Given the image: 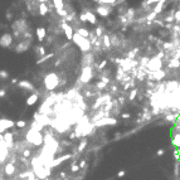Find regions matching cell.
Listing matches in <instances>:
<instances>
[{
    "instance_id": "cell-1",
    "label": "cell",
    "mask_w": 180,
    "mask_h": 180,
    "mask_svg": "<svg viewBox=\"0 0 180 180\" xmlns=\"http://www.w3.org/2000/svg\"><path fill=\"white\" fill-rule=\"evenodd\" d=\"M72 40L77 44V45H78L79 49H81L82 52H89V51H91V42H89L87 38H85V37L79 35L77 32L73 34V39H72Z\"/></svg>"
},
{
    "instance_id": "cell-2",
    "label": "cell",
    "mask_w": 180,
    "mask_h": 180,
    "mask_svg": "<svg viewBox=\"0 0 180 180\" xmlns=\"http://www.w3.org/2000/svg\"><path fill=\"white\" fill-rule=\"evenodd\" d=\"M27 140H28L29 142H32L33 145L39 146V145H42V142H43V136H42V134L39 131L32 129L28 132V135H27Z\"/></svg>"
},
{
    "instance_id": "cell-3",
    "label": "cell",
    "mask_w": 180,
    "mask_h": 180,
    "mask_svg": "<svg viewBox=\"0 0 180 180\" xmlns=\"http://www.w3.org/2000/svg\"><path fill=\"white\" fill-rule=\"evenodd\" d=\"M58 76L56 73H49V74H47L45 76V78H44V85H45V88L47 89H54L56 87L58 86Z\"/></svg>"
},
{
    "instance_id": "cell-4",
    "label": "cell",
    "mask_w": 180,
    "mask_h": 180,
    "mask_svg": "<svg viewBox=\"0 0 180 180\" xmlns=\"http://www.w3.org/2000/svg\"><path fill=\"white\" fill-rule=\"evenodd\" d=\"M163 67V62H161V57H154L151 59L147 61V64H146V68L150 71V72H155V71H159Z\"/></svg>"
},
{
    "instance_id": "cell-5",
    "label": "cell",
    "mask_w": 180,
    "mask_h": 180,
    "mask_svg": "<svg viewBox=\"0 0 180 180\" xmlns=\"http://www.w3.org/2000/svg\"><path fill=\"white\" fill-rule=\"evenodd\" d=\"M92 78V68L89 65H85L83 69H82V73H81V77H79V81L82 83H88Z\"/></svg>"
},
{
    "instance_id": "cell-6",
    "label": "cell",
    "mask_w": 180,
    "mask_h": 180,
    "mask_svg": "<svg viewBox=\"0 0 180 180\" xmlns=\"http://www.w3.org/2000/svg\"><path fill=\"white\" fill-rule=\"evenodd\" d=\"M13 43V38L9 33H5L0 37V47H4V48H8L10 47V44Z\"/></svg>"
},
{
    "instance_id": "cell-7",
    "label": "cell",
    "mask_w": 180,
    "mask_h": 180,
    "mask_svg": "<svg viewBox=\"0 0 180 180\" xmlns=\"http://www.w3.org/2000/svg\"><path fill=\"white\" fill-rule=\"evenodd\" d=\"M15 123L13 121H10V120H5V118H3V120H0V134L1 132H4L7 129H10V127H13Z\"/></svg>"
},
{
    "instance_id": "cell-8",
    "label": "cell",
    "mask_w": 180,
    "mask_h": 180,
    "mask_svg": "<svg viewBox=\"0 0 180 180\" xmlns=\"http://www.w3.org/2000/svg\"><path fill=\"white\" fill-rule=\"evenodd\" d=\"M62 28H63L65 35H67V39L72 40V39H73V34H74V33H73L72 27H71L69 24H67V23H63V24H62Z\"/></svg>"
},
{
    "instance_id": "cell-9",
    "label": "cell",
    "mask_w": 180,
    "mask_h": 180,
    "mask_svg": "<svg viewBox=\"0 0 180 180\" xmlns=\"http://www.w3.org/2000/svg\"><path fill=\"white\" fill-rule=\"evenodd\" d=\"M166 76V73L163 71V69H159V71H155V72H150V78L155 79V81H160L163 79Z\"/></svg>"
},
{
    "instance_id": "cell-10",
    "label": "cell",
    "mask_w": 180,
    "mask_h": 180,
    "mask_svg": "<svg viewBox=\"0 0 180 180\" xmlns=\"http://www.w3.org/2000/svg\"><path fill=\"white\" fill-rule=\"evenodd\" d=\"M116 120L113 118H102V120H97L94 122V126H103V125H115Z\"/></svg>"
},
{
    "instance_id": "cell-11",
    "label": "cell",
    "mask_w": 180,
    "mask_h": 180,
    "mask_svg": "<svg viewBox=\"0 0 180 180\" xmlns=\"http://www.w3.org/2000/svg\"><path fill=\"white\" fill-rule=\"evenodd\" d=\"M96 10L101 16H107L111 11V8H107V5H100V7H97Z\"/></svg>"
},
{
    "instance_id": "cell-12",
    "label": "cell",
    "mask_w": 180,
    "mask_h": 180,
    "mask_svg": "<svg viewBox=\"0 0 180 180\" xmlns=\"http://www.w3.org/2000/svg\"><path fill=\"white\" fill-rule=\"evenodd\" d=\"M38 98H39V96H38V93H33L30 94L28 98H27V105L28 106H33L34 103H37V101H38Z\"/></svg>"
},
{
    "instance_id": "cell-13",
    "label": "cell",
    "mask_w": 180,
    "mask_h": 180,
    "mask_svg": "<svg viewBox=\"0 0 180 180\" xmlns=\"http://www.w3.org/2000/svg\"><path fill=\"white\" fill-rule=\"evenodd\" d=\"M18 85H19V87L25 88V89H29V91H33V89H34L33 85H32L30 82H28V81H22V82H19Z\"/></svg>"
},
{
    "instance_id": "cell-14",
    "label": "cell",
    "mask_w": 180,
    "mask_h": 180,
    "mask_svg": "<svg viewBox=\"0 0 180 180\" xmlns=\"http://www.w3.org/2000/svg\"><path fill=\"white\" fill-rule=\"evenodd\" d=\"M29 45H30V42H23V43H20L16 48H15V51L16 52H24L29 48Z\"/></svg>"
},
{
    "instance_id": "cell-15",
    "label": "cell",
    "mask_w": 180,
    "mask_h": 180,
    "mask_svg": "<svg viewBox=\"0 0 180 180\" xmlns=\"http://www.w3.org/2000/svg\"><path fill=\"white\" fill-rule=\"evenodd\" d=\"M45 34H47V32H45V29L44 28H38L37 29V37H38V40L39 42H42L44 39V37H45Z\"/></svg>"
},
{
    "instance_id": "cell-16",
    "label": "cell",
    "mask_w": 180,
    "mask_h": 180,
    "mask_svg": "<svg viewBox=\"0 0 180 180\" xmlns=\"http://www.w3.org/2000/svg\"><path fill=\"white\" fill-rule=\"evenodd\" d=\"M13 137H14V134H11V132H7V134L4 135V140L7 141V144L9 145V147L13 146Z\"/></svg>"
},
{
    "instance_id": "cell-17",
    "label": "cell",
    "mask_w": 180,
    "mask_h": 180,
    "mask_svg": "<svg viewBox=\"0 0 180 180\" xmlns=\"http://www.w3.org/2000/svg\"><path fill=\"white\" fill-rule=\"evenodd\" d=\"M15 171V166L13 163H9V164H7V166H5V174L7 175H13Z\"/></svg>"
},
{
    "instance_id": "cell-18",
    "label": "cell",
    "mask_w": 180,
    "mask_h": 180,
    "mask_svg": "<svg viewBox=\"0 0 180 180\" xmlns=\"http://www.w3.org/2000/svg\"><path fill=\"white\" fill-rule=\"evenodd\" d=\"M39 13H40V15H45L48 13V7H47L45 3H40L39 4Z\"/></svg>"
},
{
    "instance_id": "cell-19",
    "label": "cell",
    "mask_w": 180,
    "mask_h": 180,
    "mask_svg": "<svg viewBox=\"0 0 180 180\" xmlns=\"http://www.w3.org/2000/svg\"><path fill=\"white\" fill-rule=\"evenodd\" d=\"M86 15H87V22H89L91 24H96V16L93 15V13L86 11Z\"/></svg>"
},
{
    "instance_id": "cell-20",
    "label": "cell",
    "mask_w": 180,
    "mask_h": 180,
    "mask_svg": "<svg viewBox=\"0 0 180 180\" xmlns=\"http://www.w3.org/2000/svg\"><path fill=\"white\" fill-rule=\"evenodd\" d=\"M71 158V155H64V156H62V158L57 159V160H54L53 163H52V166H57L59 165V163H62V161H64V160H67V159Z\"/></svg>"
},
{
    "instance_id": "cell-21",
    "label": "cell",
    "mask_w": 180,
    "mask_h": 180,
    "mask_svg": "<svg viewBox=\"0 0 180 180\" xmlns=\"http://www.w3.org/2000/svg\"><path fill=\"white\" fill-rule=\"evenodd\" d=\"M173 145L180 147V134H179V132H178V134H174V135H173Z\"/></svg>"
},
{
    "instance_id": "cell-22",
    "label": "cell",
    "mask_w": 180,
    "mask_h": 180,
    "mask_svg": "<svg viewBox=\"0 0 180 180\" xmlns=\"http://www.w3.org/2000/svg\"><path fill=\"white\" fill-rule=\"evenodd\" d=\"M77 33H78L79 35L85 37V38H88V35H89V32L86 30V29H83V28H78L77 29Z\"/></svg>"
},
{
    "instance_id": "cell-23",
    "label": "cell",
    "mask_w": 180,
    "mask_h": 180,
    "mask_svg": "<svg viewBox=\"0 0 180 180\" xmlns=\"http://www.w3.org/2000/svg\"><path fill=\"white\" fill-rule=\"evenodd\" d=\"M53 56H54L53 53H49L48 56H43V57L40 58V59H38V61H37V64H40V63H43V62H45V61H48V59H49V58H52Z\"/></svg>"
},
{
    "instance_id": "cell-24",
    "label": "cell",
    "mask_w": 180,
    "mask_h": 180,
    "mask_svg": "<svg viewBox=\"0 0 180 180\" xmlns=\"http://www.w3.org/2000/svg\"><path fill=\"white\" fill-rule=\"evenodd\" d=\"M179 65H180V62H179L178 58H174L173 61L169 63V67H170V68H178Z\"/></svg>"
},
{
    "instance_id": "cell-25",
    "label": "cell",
    "mask_w": 180,
    "mask_h": 180,
    "mask_svg": "<svg viewBox=\"0 0 180 180\" xmlns=\"http://www.w3.org/2000/svg\"><path fill=\"white\" fill-rule=\"evenodd\" d=\"M53 4H54L56 9H63V8H64L63 0H53Z\"/></svg>"
},
{
    "instance_id": "cell-26",
    "label": "cell",
    "mask_w": 180,
    "mask_h": 180,
    "mask_svg": "<svg viewBox=\"0 0 180 180\" xmlns=\"http://www.w3.org/2000/svg\"><path fill=\"white\" fill-rule=\"evenodd\" d=\"M103 42H105V45H106V47H110V45H111V39H110V37L108 35H103Z\"/></svg>"
},
{
    "instance_id": "cell-27",
    "label": "cell",
    "mask_w": 180,
    "mask_h": 180,
    "mask_svg": "<svg viewBox=\"0 0 180 180\" xmlns=\"http://www.w3.org/2000/svg\"><path fill=\"white\" fill-rule=\"evenodd\" d=\"M35 51L38 52V56H40V57H43V56H45V51H44V48H43V47H39V48H37Z\"/></svg>"
},
{
    "instance_id": "cell-28",
    "label": "cell",
    "mask_w": 180,
    "mask_h": 180,
    "mask_svg": "<svg viewBox=\"0 0 180 180\" xmlns=\"http://www.w3.org/2000/svg\"><path fill=\"white\" fill-rule=\"evenodd\" d=\"M57 13L61 16H67V10H64V8L63 9H57Z\"/></svg>"
},
{
    "instance_id": "cell-29",
    "label": "cell",
    "mask_w": 180,
    "mask_h": 180,
    "mask_svg": "<svg viewBox=\"0 0 180 180\" xmlns=\"http://www.w3.org/2000/svg\"><path fill=\"white\" fill-rule=\"evenodd\" d=\"M25 125H27V122H25V121H23V120H20V121H18V122H16V127L23 129V127H25Z\"/></svg>"
},
{
    "instance_id": "cell-30",
    "label": "cell",
    "mask_w": 180,
    "mask_h": 180,
    "mask_svg": "<svg viewBox=\"0 0 180 180\" xmlns=\"http://www.w3.org/2000/svg\"><path fill=\"white\" fill-rule=\"evenodd\" d=\"M8 77H9V73L7 72V71H4V69H3V71H0V78H8Z\"/></svg>"
},
{
    "instance_id": "cell-31",
    "label": "cell",
    "mask_w": 180,
    "mask_h": 180,
    "mask_svg": "<svg viewBox=\"0 0 180 180\" xmlns=\"http://www.w3.org/2000/svg\"><path fill=\"white\" fill-rule=\"evenodd\" d=\"M87 145V141L86 140H83V141H81V144H79V146H78V151H82L83 149H85V146Z\"/></svg>"
},
{
    "instance_id": "cell-32",
    "label": "cell",
    "mask_w": 180,
    "mask_h": 180,
    "mask_svg": "<svg viewBox=\"0 0 180 180\" xmlns=\"http://www.w3.org/2000/svg\"><path fill=\"white\" fill-rule=\"evenodd\" d=\"M96 86H97V88L102 89V88H105V87H106V82H98V83H97Z\"/></svg>"
},
{
    "instance_id": "cell-33",
    "label": "cell",
    "mask_w": 180,
    "mask_h": 180,
    "mask_svg": "<svg viewBox=\"0 0 180 180\" xmlns=\"http://www.w3.org/2000/svg\"><path fill=\"white\" fill-rule=\"evenodd\" d=\"M79 167H81L79 165H72V167H71V170H72V173H77V171L79 170Z\"/></svg>"
},
{
    "instance_id": "cell-34",
    "label": "cell",
    "mask_w": 180,
    "mask_h": 180,
    "mask_svg": "<svg viewBox=\"0 0 180 180\" xmlns=\"http://www.w3.org/2000/svg\"><path fill=\"white\" fill-rule=\"evenodd\" d=\"M79 19H81L82 22H87V15H86V13H82V14L79 15Z\"/></svg>"
},
{
    "instance_id": "cell-35",
    "label": "cell",
    "mask_w": 180,
    "mask_h": 180,
    "mask_svg": "<svg viewBox=\"0 0 180 180\" xmlns=\"http://www.w3.org/2000/svg\"><path fill=\"white\" fill-rule=\"evenodd\" d=\"M23 155H24L25 158L30 156V150H24V151H23Z\"/></svg>"
},
{
    "instance_id": "cell-36",
    "label": "cell",
    "mask_w": 180,
    "mask_h": 180,
    "mask_svg": "<svg viewBox=\"0 0 180 180\" xmlns=\"http://www.w3.org/2000/svg\"><path fill=\"white\" fill-rule=\"evenodd\" d=\"M135 96H136V91H132V92H131V96H130V98H131V100H134V98H135Z\"/></svg>"
},
{
    "instance_id": "cell-37",
    "label": "cell",
    "mask_w": 180,
    "mask_h": 180,
    "mask_svg": "<svg viewBox=\"0 0 180 180\" xmlns=\"http://www.w3.org/2000/svg\"><path fill=\"white\" fill-rule=\"evenodd\" d=\"M5 96V89H0V97H4Z\"/></svg>"
},
{
    "instance_id": "cell-38",
    "label": "cell",
    "mask_w": 180,
    "mask_h": 180,
    "mask_svg": "<svg viewBox=\"0 0 180 180\" xmlns=\"http://www.w3.org/2000/svg\"><path fill=\"white\" fill-rule=\"evenodd\" d=\"M175 19H176V20H180V11H178V13L175 14Z\"/></svg>"
},
{
    "instance_id": "cell-39",
    "label": "cell",
    "mask_w": 180,
    "mask_h": 180,
    "mask_svg": "<svg viewBox=\"0 0 180 180\" xmlns=\"http://www.w3.org/2000/svg\"><path fill=\"white\" fill-rule=\"evenodd\" d=\"M123 175H125V171H123V170H122V171H120V173L117 174V176H120V178H121V176H123Z\"/></svg>"
},
{
    "instance_id": "cell-40",
    "label": "cell",
    "mask_w": 180,
    "mask_h": 180,
    "mask_svg": "<svg viewBox=\"0 0 180 180\" xmlns=\"http://www.w3.org/2000/svg\"><path fill=\"white\" fill-rule=\"evenodd\" d=\"M79 166H81V167H85V166H86V161H81Z\"/></svg>"
},
{
    "instance_id": "cell-41",
    "label": "cell",
    "mask_w": 180,
    "mask_h": 180,
    "mask_svg": "<svg viewBox=\"0 0 180 180\" xmlns=\"http://www.w3.org/2000/svg\"><path fill=\"white\" fill-rule=\"evenodd\" d=\"M163 154H164V150H163V149H161V150H159V151H158V155H159V156H161Z\"/></svg>"
},
{
    "instance_id": "cell-42",
    "label": "cell",
    "mask_w": 180,
    "mask_h": 180,
    "mask_svg": "<svg viewBox=\"0 0 180 180\" xmlns=\"http://www.w3.org/2000/svg\"><path fill=\"white\" fill-rule=\"evenodd\" d=\"M129 117H130L129 113H127V115H126V113H123V115H122V118H129Z\"/></svg>"
},
{
    "instance_id": "cell-43",
    "label": "cell",
    "mask_w": 180,
    "mask_h": 180,
    "mask_svg": "<svg viewBox=\"0 0 180 180\" xmlns=\"http://www.w3.org/2000/svg\"><path fill=\"white\" fill-rule=\"evenodd\" d=\"M11 83H18V81H16V78H13V79H11Z\"/></svg>"
},
{
    "instance_id": "cell-44",
    "label": "cell",
    "mask_w": 180,
    "mask_h": 180,
    "mask_svg": "<svg viewBox=\"0 0 180 180\" xmlns=\"http://www.w3.org/2000/svg\"><path fill=\"white\" fill-rule=\"evenodd\" d=\"M39 1H40V3H45L47 0H39Z\"/></svg>"
}]
</instances>
